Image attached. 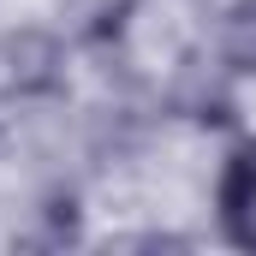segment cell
<instances>
[{"label": "cell", "instance_id": "obj_4", "mask_svg": "<svg viewBox=\"0 0 256 256\" xmlns=\"http://www.w3.org/2000/svg\"><path fill=\"white\" fill-rule=\"evenodd\" d=\"M137 6H143V0H102V6L90 12V24H84V36H90V42H108V36L120 42V36L131 30V12H137Z\"/></svg>", "mask_w": 256, "mask_h": 256}, {"label": "cell", "instance_id": "obj_1", "mask_svg": "<svg viewBox=\"0 0 256 256\" xmlns=\"http://www.w3.org/2000/svg\"><path fill=\"white\" fill-rule=\"evenodd\" d=\"M66 84V42L42 24H24L0 42V90L18 102H42Z\"/></svg>", "mask_w": 256, "mask_h": 256}, {"label": "cell", "instance_id": "obj_2", "mask_svg": "<svg viewBox=\"0 0 256 256\" xmlns=\"http://www.w3.org/2000/svg\"><path fill=\"white\" fill-rule=\"evenodd\" d=\"M214 220L232 250H256V137H238L214 173Z\"/></svg>", "mask_w": 256, "mask_h": 256}, {"label": "cell", "instance_id": "obj_3", "mask_svg": "<svg viewBox=\"0 0 256 256\" xmlns=\"http://www.w3.org/2000/svg\"><path fill=\"white\" fill-rule=\"evenodd\" d=\"M214 60L232 78H256V0H232L214 36Z\"/></svg>", "mask_w": 256, "mask_h": 256}]
</instances>
